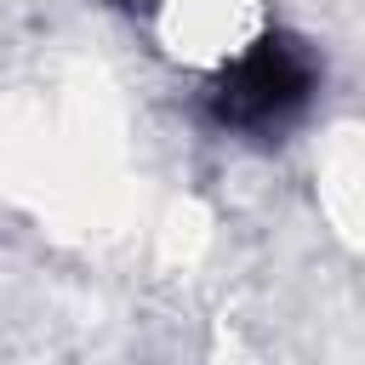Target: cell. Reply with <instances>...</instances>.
Segmentation results:
<instances>
[{"label": "cell", "instance_id": "cell-1", "mask_svg": "<svg viewBox=\"0 0 365 365\" xmlns=\"http://www.w3.org/2000/svg\"><path fill=\"white\" fill-rule=\"evenodd\" d=\"M325 91V57L308 34L285 23H262L234 57H222L200 91L194 114L211 137L234 143H285Z\"/></svg>", "mask_w": 365, "mask_h": 365}, {"label": "cell", "instance_id": "cell-2", "mask_svg": "<svg viewBox=\"0 0 365 365\" xmlns=\"http://www.w3.org/2000/svg\"><path fill=\"white\" fill-rule=\"evenodd\" d=\"M97 6H108V11H120V17H131V23H154L165 0H97Z\"/></svg>", "mask_w": 365, "mask_h": 365}]
</instances>
